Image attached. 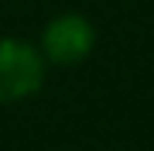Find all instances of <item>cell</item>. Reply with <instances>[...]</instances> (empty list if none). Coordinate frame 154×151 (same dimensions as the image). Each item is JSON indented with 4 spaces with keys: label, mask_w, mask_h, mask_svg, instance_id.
Listing matches in <instances>:
<instances>
[{
    "label": "cell",
    "mask_w": 154,
    "mask_h": 151,
    "mask_svg": "<svg viewBox=\"0 0 154 151\" xmlns=\"http://www.w3.org/2000/svg\"><path fill=\"white\" fill-rule=\"evenodd\" d=\"M45 83V55L31 41L0 38V103L28 100Z\"/></svg>",
    "instance_id": "obj_1"
},
{
    "label": "cell",
    "mask_w": 154,
    "mask_h": 151,
    "mask_svg": "<svg viewBox=\"0 0 154 151\" xmlns=\"http://www.w3.org/2000/svg\"><path fill=\"white\" fill-rule=\"evenodd\" d=\"M96 45V28L82 14H62L45 24L41 31V55L51 65H79Z\"/></svg>",
    "instance_id": "obj_2"
}]
</instances>
